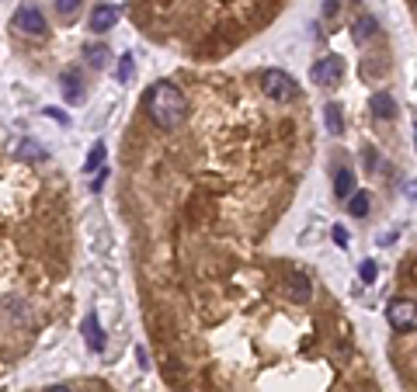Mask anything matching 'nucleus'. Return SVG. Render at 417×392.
I'll use <instances>...</instances> for the list:
<instances>
[{
  "mask_svg": "<svg viewBox=\"0 0 417 392\" xmlns=\"http://www.w3.org/2000/svg\"><path fill=\"white\" fill-rule=\"evenodd\" d=\"M146 115L156 129H178L184 119V94L171 80L153 84V90L146 94Z\"/></svg>",
  "mask_w": 417,
  "mask_h": 392,
  "instance_id": "f257e3e1",
  "label": "nucleus"
},
{
  "mask_svg": "<svg viewBox=\"0 0 417 392\" xmlns=\"http://www.w3.org/2000/svg\"><path fill=\"white\" fill-rule=\"evenodd\" d=\"M386 319H390V326H393L396 333H410V330L417 326V302H414V299H403V295L390 299Z\"/></svg>",
  "mask_w": 417,
  "mask_h": 392,
  "instance_id": "f03ea898",
  "label": "nucleus"
},
{
  "mask_svg": "<svg viewBox=\"0 0 417 392\" xmlns=\"http://www.w3.org/2000/svg\"><path fill=\"white\" fill-rule=\"evenodd\" d=\"M261 87H265V94L272 101H278V104H289L296 97V80L289 73H282V70H265L261 73Z\"/></svg>",
  "mask_w": 417,
  "mask_h": 392,
  "instance_id": "7ed1b4c3",
  "label": "nucleus"
},
{
  "mask_svg": "<svg viewBox=\"0 0 417 392\" xmlns=\"http://www.w3.org/2000/svg\"><path fill=\"white\" fill-rule=\"evenodd\" d=\"M21 35H42L45 32V14L35 8V4H21L14 11V21H11Z\"/></svg>",
  "mask_w": 417,
  "mask_h": 392,
  "instance_id": "20e7f679",
  "label": "nucleus"
},
{
  "mask_svg": "<svg viewBox=\"0 0 417 392\" xmlns=\"http://www.w3.org/2000/svg\"><path fill=\"white\" fill-rule=\"evenodd\" d=\"M341 80H344V63L337 60V56H327V60H320L317 66H313V84L341 87Z\"/></svg>",
  "mask_w": 417,
  "mask_h": 392,
  "instance_id": "39448f33",
  "label": "nucleus"
},
{
  "mask_svg": "<svg viewBox=\"0 0 417 392\" xmlns=\"http://www.w3.org/2000/svg\"><path fill=\"white\" fill-rule=\"evenodd\" d=\"M115 21H119V8H112V4H101V8L91 14V28H94V32H108Z\"/></svg>",
  "mask_w": 417,
  "mask_h": 392,
  "instance_id": "423d86ee",
  "label": "nucleus"
},
{
  "mask_svg": "<svg viewBox=\"0 0 417 392\" xmlns=\"http://www.w3.org/2000/svg\"><path fill=\"white\" fill-rule=\"evenodd\" d=\"M84 337H87V347L91 351H104V330H101V323H97L94 313L84 319Z\"/></svg>",
  "mask_w": 417,
  "mask_h": 392,
  "instance_id": "0eeeda50",
  "label": "nucleus"
},
{
  "mask_svg": "<svg viewBox=\"0 0 417 392\" xmlns=\"http://www.w3.org/2000/svg\"><path fill=\"white\" fill-rule=\"evenodd\" d=\"M334 195L337 198H355V171H351V167H341V171H337V177H334Z\"/></svg>",
  "mask_w": 417,
  "mask_h": 392,
  "instance_id": "6e6552de",
  "label": "nucleus"
},
{
  "mask_svg": "<svg viewBox=\"0 0 417 392\" xmlns=\"http://www.w3.org/2000/svg\"><path fill=\"white\" fill-rule=\"evenodd\" d=\"M369 104H372V111H376L379 119H393V115H396V101H393L386 90H376Z\"/></svg>",
  "mask_w": 417,
  "mask_h": 392,
  "instance_id": "1a4fd4ad",
  "label": "nucleus"
},
{
  "mask_svg": "<svg viewBox=\"0 0 417 392\" xmlns=\"http://www.w3.org/2000/svg\"><path fill=\"white\" fill-rule=\"evenodd\" d=\"M324 125H327L331 136H341L344 132V119H341V108L337 104H327L324 108Z\"/></svg>",
  "mask_w": 417,
  "mask_h": 392,
  "instance_id": "9d476101",
  "label": "nucleus"
},
{
  "mask_svg": "<svg viewBox=\"0 0 417 392\" xmlns=\"http://www.w3.org/2000/svg\"><path fill=\"white\" fill-rule=\"evenodd\" d=\"M369 191H355V198L348 201V212L355 215V219H361V215H369Z\"/></svg>",
  "mask_w": 417,
  "mask_h": 392,
  "instance_id": "9b49d317",
  "label": "nucleus"
},
{
  "mask_svg": "<svg viewBox=\"0 0 417 392\" xmlns=\"http://www.w3.org/2000/svg\"><path fill=\"white\" fill-rule=\"evenodd\" d=\"M63 97L70 101V104H80L84 101V90H80V80L70 73V77H63Z\"/></svg>",
  "mask_w": 417,
  "mask_h": 392,
  "instance_id": "f8f14e48",
  "label": "nucleus"
},
{
  "mask_svg": "<svg viewBox=\"0 0 417 392\" xmlns=\"http://www.w3.org/2000/svg\"><path fill=\"white\" fill-rule=\"evenodd\" d=\"M372 32H376V18H372V14H361V18L355 21V42H365Z\"/></svg>",
  "mask_w": 417,
  "mask_h": 392,
  "instance_id": "ddd939ff",
  "label": "nucleus"
},
{
  "mask_svg": "<svg viewBox=\"0 0 417 392\" xmlns=\"http://www.w3.org/2000/svg\"><path fill=\"white\" fill-rule=\"evenodd\" d=\"M14 160H38V163H42V160H45V149H38V146H35L32 139H25V143L18 146Z\"/></svg>",
  "mask_w": 417,
  "mask_h": 392,
  "instance_id": "4468645a",
  "label": "nucleus"
},
{
  "mask_svg": "<svg viewBox=\"0 0 417 392\" xmlns=\"http://www.w3.org/2000/svg\"><path fill=\"white\" fill-rule=\"evenodd\" d=\"M87 56H91V66H104V63H108V49H104V45H87Z\"/></svg>",
  "mask_w": 417,
  "mask_h": 392,
  "instance_id": "2eb2a0df",
  "label": "nucleus"
},
{
  "mask_svg": "<svg viewBox=\"0 0 417 392\" xmlns=\"http://www.w3.org/2000/svg\"><path fill=\"white\" fill-rule=\"evenodd\" d=\"M101 160H104V146L97 143V146L91 149V156H87V171H97V163H101Z\"/></svg>",
  "mask_w": 417,
  "mask_h": 392,
  "instance_id": "dca6fc26",
  "label": "nucleus"
},
{
  "mask_svg": "<svg viewBox=\"0 0 417 392\" xmlns=\"http://www.w3.org/2000/svg\"><path fill=\"white\" fill-rule=\"evenodd\" d=\"M77 8H80V0H56L60 14H77Z\"/></svg>",
  "mask_w": 417,
  "mask_h": 392,
  "instance_id": "f3484780",
  "label": "nucleus"
},
{
  "mask_svg": "<svg viewBox=\"0 0 417 392\" xmlns=\"http://www.w3.org/2000/svg\"><path fill=\"white\" fill-rule=\"evenodd\" d=\"M132 77V56H122V63H119V80H129Z\"/></svg>",
  "mask_w": 417,
  "mask_h": 392,
  "instance_id": "a211bd4d",
  "label": "nucleus"
},
{
  "mask_svg": "<svg viewBox=\"0 0 417 392\" xmlns=\"http://www.w3.org/2000/svg\"><path fill=\"white\" fill-rule=\"evenodd\" d=\"M361 282H376V260H365L361 264Z\"/></svg>",
  "mask_w": 417,
  "mask_h": 392,
  "instance_id": "6ab92c4d",
  "label": "nucleus"
},
{
  "mask_svg": "<svg viewBox=\"0 0 417 392\" xmlns=\"http://www.w3.org/2000/svg\"><path fill=\"white\" fill-rule=\"evenodd\" d=\"M334 243H337V247H348V233H344L341 226H334Z\"/></svg>",
  "mask_w": 417,
  "mask_h": 392,
  "instance_id": "aec40b11",
  "label": "nucleus"
},
{
  "mask_svg": "<svg viewBox=\"0 0 417 392\" xmlns=\"http://www.w3.org/2000/svg\"><path fill=\"white\" fill-rule=\"evenodd\" d=\"M45 392H77L73 385H52V389H45Z\"/></svg>",
  "mask_w": 417,
  "mask_h": 392,
  "instance_id": "412c9836",
  "label": "nucleus"
}]
</instances>
